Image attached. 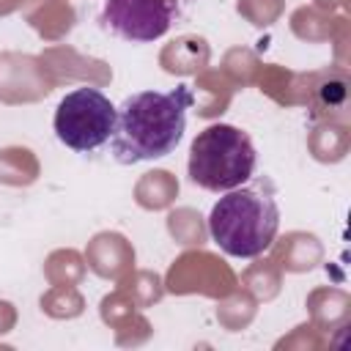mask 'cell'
I'll return each mask as SVG.
<instances>
[{"mask_svg": "<svg viewBox=\"0 0 351 351\" xmlns=\"http://www.w3.org/2000/svg\"><path fill=\"white\" fill-rule=\"evenodd\" d=\"M195 96L186 85L173 90H140L115 107V126L110 134L112 156L121 165L162 159L176 151L186 129V110Z\"/></svg>", "mask_w": 351, "mask_h": 351, "instance_id": "6da1fadb", "label": "cell"}, {"mask_svg": "<svg viewBox=\"0 0 351 351\" xmlns=\"http://www.w3.org/2000/svg\"><path fill=\"white\" fill-rule=\"evenodd\" d=\"M280 228V208L266 181L228 189L208 214L214 244L233 258H255L266 252Z\"/></svg>", "mask_w": 351, "mask_h": 351, "instance_id": "7a4b0ae2", "label": "cell"}, {"mask_svg": "<svg viewBox=\"0 0 351 351\" xmlns=\"http://www.w3.org/2000/svg\"><path fill=\"white\" fill-rule=\"evenodd\" d=\"M255 148L247 132L230 123L206 126L189 148V178L208 192H228L255 173Z\"/></svg>", "mask_w": 351, "mask_h": 351, "instance_id": "3957f363", "label": "cell"}, {"mask_svg": "<svg viewBox=\"0 0 351 351\" xmlns=\"http://www.w3.org/2000/svg\"><path fill=\"white\" fill-rule=\"evenodd\" d=\"M55 137L80 154L101 148L115 126V107L99 88H74L55 110Z\"/></svg>", "mask_w": 351, "mask_h": 351, "instance_id": "277c9868", "label": "cell"}, {"mask_svg": "<svg viewBox=\"0 0 351 351\" xmlns=\"http://www.w3.org/2000/svg\"><path fill=\"white\" fill-rule=\"evenodd\" d=\"M173 0H104L99 22L123 41H154L170 30Z\"/></svg>", "mask_w": 351, "mask_h": 351, "instance_id": "5b68a950", "label": "cell"}]
</instances>
